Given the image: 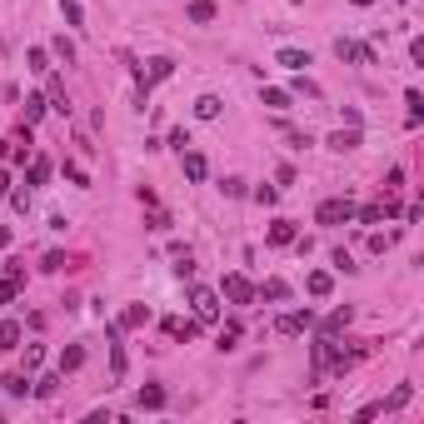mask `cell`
Wrapping results in <instances>:
<instances>
[{
  "instance_id": "1",
  "label": "cell",
  "mask_w": 424,
  "mask_h": 424,
  "mask_svg": "<svg viewBox=\"0 0 424 424\" xmlns=\"http://www.w3.org/2000/svg\"><path fill=\"white\" fill-rule=\"evenodd\" d=\"M314 220H320V225H349L354 220V200H320Z\"/></svg>"
},
{
  "instance_id": "2",
  "label": "cell",
  "mask_w": 424,
  "mask_h": 424,
  "mask_svg": "<svg viewBox=\"0 0 424 424\" xmlns=\"http://www.w3.org/2000/svg\"><path fill=\"white\" fill-rule=\"evenodd\" d=\"M335 56L340 60H354V65H375V50H369V45H359V40H335Z\"/></svg>"
},
{
  "instance_id": "3",
  "label": "cell",
  "mask_w": 424,
  "mask_h": 424,
  "mask_svg": "<svg viewBox=\"0 0 424 424\" xmlns=\"http://www.w3.org/2000/svg\"><path fill=\"white\" fill-rule=\"evenodd\" d=\"M190 304H195L200 320H215V314H220V295H215V290H205V285H195V290H190Z\"/></svg>"
},
{
  "instance_id": "4",
  "label": "cell",
  "mask_w": 424,
  "mask_h": 424,
  "mask_svg": "<svg viewBox=\"0 0 424 424\" xmlns=\"http://www.w3.org/2000/svg\"><path fill=\"white\" fill-rule=\"evenodd\" d=\"M309 325H314V309H290V314H280V320H275L280 335H304Z\"/></svg>"
},
{
  "instance_id": "5",
  "label": "cell",
  "mask_w": 424,
  "mask_h": 424,
  "mask_svg": "<svg viewBox=\"0 0 424 424\" xmlns=\"http://www.w3.org/2000/svg\"><path fill=\"white\" fill-rule=\"evenodd\" d=\"M220 295H225L230 304H250V300H255V285H250L245 275H225V285H220Z\"/></svg>"
},
{
  "instance_id": "6",
  "label": "cell",
  "mask_w": 424,
  "mask_h": 424,
  "mask_svg": "<svg viewBox=\"0 0 424 424\" xmlns=\"http://www.w3.org/2000/svg\"><path fill=\"white\" fill-rule=\"evenodd\" d=\"M150 70H140V95H150V85L155 80H170V70H175V60H165V56H155V60H145Z\"/></svg>"
},
{
  "instance_id": "7",
  "label": "cell",
  "mask_w": 424,
  "mask_h": 424,
  "mask_svg": "<svg viewBox=\"0 0 424 424\" xmlns=\"http://www.w3.org/2000/svg\"><path fill=\"white\" fill-rule=\"evenodd\" d=\"M304 290H309L314 300H330V295H335V275H330V270H309V275H304Z\"/></svg>"
},
{
  "instance_id": "8",
  "label": "cell",
  "mask_w": 424,
  "mask_h": 424,
  "mask_svg": "<svg viewBox=\"0 0 424 424\" xmlns=\"http://www.w3.org/2000/svg\"><path fill=\"white\" fill-rule=\"evenodd\" d=\"M180 170H185V180H195V185L210 175V165H205V155H200V150H180Z\"/></svg>"
},
{
  "instance_id": "9",
  "label": "cell",
  "mask_w": 424,
  "mask_h": 424,
  "mask_svg": "<svg viewBox=\"0 0 424 424\" xmlns=\"http://www.w3.org/2000/svg\"><path fill=\"white\" fill-rule=\"evenodd\" d=\"M20 340H25L20 320H0V349H20Z\"/></svg>"
},
{
  "instance_id": "10",
  "label": "cell",
  "mask_w": 424,
  "mask_h": 424,
  "mask_svg": "<svg viewBox=\"0 0 424 424\" xmlns=\"http://www.w3.org/2000/svg\"><path fill=\"white\" fill-rule=\"evenodd\" d=\"M264 240H270V245H295V240H300V230H295V220H275Z\"/></svg>"
},
{
  "instance_id": "11",
  "label": "cell",
  "mask_w": 424,
  "mask_h": 424,
  "mask_svg": "<svg viewBox=\"0 0 424 424\" xmlns=\"http://www.w3.org/2000/svg\"><path fill=\"white\" fill-rule=\"evenodd\" d=\"M330 150H340V155L359 150V125H349V130H335V135H330Z\"/></svg>"
},
{
  "instance_id": "12",
  "label": "cell",
  "mask_w": 424,
  "mask_h": 424,
  "mask_svg": "<svg viewBox=\"0 0 424 424\" xmlns=\"http://www.w3.org/2000/svg\"><path fill=\"white\" fill-rule=\"evenodd\" d=\"M275 65H285V70H304V65H309V50H295V45H285L280 56H275Z\"/></svg>"
},
{
  "instance_id": "13",
  "label": "cell",
  "mask_w": 424,
  "mask_h": 424,
  "mask_svg": "<svg viewBox=\"0 0 424 424\" xmlns=\"http://www.w3.org/2000/svg\"><path fill=\"white\" fill-rule=\"evenodd\" d=\"M135 404H140V409H165V390H160V385H140Z\"/></svg>"
},
{
  "instance_id": "14",
  "label": "cell",
  "mask_w": 424,
  "mask_h": 424,
  "mask_svg": "<svg viewBox=\"0 0 424 424\" xmlns=\"http://www.w3.org/2000/svg\"><path fill=\"white\" fill-rule=\"evenodd\" d=\"M140 325H150V304H130L120 314V330H140Z\"/></svg>"
},
{
  "instance_id": "15",
  "label": "cell",
  "mask_w": 424,
  "mask_h": 424,
  "mask_svg": "<svg viewBox=\"0 0 424 424\" xmlns=\"http://www.w3.org/2000/svg\"><path fill=\"white\" fill-rule=\"evenodd\" d=\"M25 65H30L35 75H50V50H45V45H30V50H25Z\"/></svg>"
},
{
  "instance_id": "16",
  "label": "cell",
  "mask_w": 424,
  "mask_h": 424,
  "mask_svg": "<svg viewBox=\"0 0 424 424\" xmlns=\"http://www.w3.org/2000/svg\"><path fill=\"white\" fill-rule=\"evenodd\" d=\"M165 335H170V340H195L200 325H195V320H165Z\"/></svg>"
},
{
  "instance_id": "17",
  "label": "cell",
  "mask_w": 424,
  "mask_h": 424,
  "mask_svg": "<svg viewBox=\"0 0 424 424\" xmlns=\"http://www.w3.org/2000/svg\"><path fill=\"white\" fill-rule=\"evenodd\" d=\"M220 110H225V105H220V95H200V100H195V115H200V120H215Z\"/></svg>"
},
{
  "instance_id": "18",
  "label": "cell",
  "mask_w": 424,
  "mask_h": 424,
  "mask_svg": "<svg viewBox=\"0 0 424 424\" xmlns=\"http://www.w3.org/2000/svg\"><path fill=\"white\" fill-rule=\"evenodd\" d=\"M0 385H6V394H30V375H25V369H15V375H6V380H0Z\"/></svg>"
},
{
  "instance_id": "19",
  "label": "cell",
  "mask_w": 424,
  "mask_h": 424,
  "mask_svg": "<svg viewBox=\"0 0 424 424\" xmlns=\"http://www.w3.org/2000/svg\"><path fill=\"white\" fill-rule=\"evenodd\" d=\"M409 394H414V390H409V385H399L390 399H380V414H394V409H404V404H409Z\"/></svg>"
},
{
  "instance_id": "20",
  "label": "cell",
  "mask_w": 424,
  "mask_h": 424,
  "mask_svg": "<svg viewBox=\"0 0 424 424\" xmlns=\"http://www.w3.org/2000/svg\"><path fill=\"white\" fill-rule=\"evenodd\" d=\"M45 110H50V100H45V95H25V125H35Z\"/></svg>"
},
{
  "instance_id": "21",
  "label": "cell",
  "mask_w": 424,
  "mask_h": 424,
  "mask_svg": "<svg viewBox=\"0 0 424 424\" xmlns=\"http://www.w3.org/2000/svg\"><path fill=\"white\" fill-rule=\"evenodd\" d=\"M259 100L270 105V110H290V90H280V85H270V90H264Z\"/></svg>"
},
{
  "instance_id": "22",
  "label": "cell",
  "mask_w": 424,
  "mask_h": 424,
  "mask_svg": "<svg viewBox=\"0 0 424 424\" xmlns=\"http://www.w3.org/2000/svg\"><path fill=\"white\" fill-rule=\"evenodd\" d=\"M255 295H264V300H290V285H285V280H264Z\"/></svg>"
},
{
  "instance_id": "23",
  "label": "cell",
  "mask_w": 424,
  "mask_h": 424,
  "mask_svg": "<svg viewBox=\"0 0 424 424\" xmlns=\"http://www.w3.org/2000/svg\"><path fill=\"white\" fill-rule=\"evenodd\" d=\"M30 385H35V394H40V399H50V394L65 385V375H45V380H30Z\"/></svg>"
},
{
  "instance_id": "24",
  "label": "cell",
  "mask_w": 424,
  "mask_h": 424,
  "mask_svg": "<svg viewBox=\"0 0 424 424\" xmlns=\"http://www.w3.org/2000/svg\"><path fill=\"white\" fill-rule=\"evenodd\" d=\"M80 364H85V349H80V345H70V349L60 354V375H70V369H80Z\"/></svg>"
},
{
  "instance_id": "25",
  "label": "cell",
  "mask_w": 424,
  "mask_h": 424,
  "mask_svg": "<svg viewBox=\"0 0 424 424\" xmlns=\"http://www.w3.org/2000/svg\"><path fill=\"white\" fill-rule=\"evenodd\" d=\"M190 20H195V25L215 20V0H195V6H190Z\"/></svg>"
},
{
  "instance_id": "26",
  "label": "cell",
  "mask_w": 424,
  "mask_h": 424,
  "mask_svg": "<svg viewBox=\"0 0 424 424\" xmlns=\"http://www.w3.org/2000/svg\"><path fill=\"white\" fill-rule=\"evenodd\" d=\"M349 320H354V309H349V304H345V309H335L330 320H325V335H335V330H345Z\"/></svg>"
},
{
  "instance_id": "27",
  "label": "cell",
  "mask_w": 424,
  "mask_h": 424,
  "mask_svg": "<svg viewBox=\"0 0 424 424\" xmlns=\"http://www.w3.org/2000/svg\"><path fill=\"white\" fill-rule=\"evenodd\" d=\"M45 180H50V160L35 155V160H30V185H45Z\"/></svg>"
},
{
  "instance_id": "28",
  "label": "cell",
  "mask_w": 424,
  "mask_h": 424,
  "mask_svg": "<svg viewBox=\"0 0 424 424\" xmlns=\"http://www.w3.org/2000/svg\"><path fill=\"white\" fill-rule=\"evenodd\" d=\"M60 15H65L70 25H85V11H80V0H60Z\"/></svg>"
},
{
  "instance_id": "29",
  "label": "cell",
  "mask_w": 424,
  "mask_h": 424,
  "mask_svg": "<svg viewBox=\"0 0 424 424\" xmlns=\"http://www.w3.org/2000/svg\"><path fill=\"white\" fill-rule=\"evenodd\" d=\"M50 50H56V56H60V60H65V65H70V60H75V45H70V40H65V35H56V40H50Z\"/></svg>"
},
{
  "instance_id": "30",
  "label": "cell",
  "mask_w": 424,
  "mask_h": 424,
  "mask_svg": "<svg viewBox=\"0 0 424 424\" xmlns=\"http://www.w3.org/2000/svg\"><path fill=\"white\" fill-rule=\"evenodd\" d=\"M15 295H20V280L6 275V280H0V304H15Z\"/></svg>"
},
{
  "instance_id": "31",
  "label": "cell",
  "mask_w": 424,
  "mask_h": 424,
  "mask_svg": "<svg viewBox=\"0 0 424 424\" xmlns=\"http://www.w3.org/2000/svg\"><path fill=\"white\" fill-rule=\"evenodd\" d=\"M175 275H180V280H190V275H195V259H190V250H180V255H175Z\"/></svg>"
},
{
  "instance_id": "32",
  "label": "cell",
  "mask_w": 424,
  "mask_h": 424,
  "mask_svg": "<svg viewBox=\"0 0 424 424\" xmlns=\"http://www.w3.org/2000/svg\"><path fill=\"white\" fill-rule=\"evenodd\" d=\"M235 345H240V325H225L220 330V349H235Z\"/></svg>"
},
{
  "instance_id": "33",
  "label": "cell",
  "mask_w": 424,
  "mask_h": 424,
  "mask_svg": "<svg viewBox=\"0 0 424 424\" xmlns=\"http://www.w3.org/2000/svg\"><path fill=\"white\" fill-rule=\"evenodd\" d=\"M255 200H259V205H275V200H280V190H275V185H259V190H255Z\"/></svg>"
},
{
  "instance_id": "34",
  "label": "cell",
  "mask_w": 424,
  "mask_h": 424,
  "mask_svg": "<svg viewBox=\"0 0 424 424\" xmlns=\"http://www.w3.org/2000/svg\"><path fill=\"white\" fill-rule=\"evenodd\" d=\"M11 205L20 210V215H25V210H30V190H11Z\"/></svg>"
},
{
  "instance_id": "35",
  "label": "cell",
  "mask_w": 424,
  "mask_h": 424,
  "mask_svg": "<svg viewBox=\"0 0 424 424\" xmlns=\"http://www.w3.org/2000/svg\"><path fill=\"white\" fill-rule=\"evenodd\" d=\"M40 359H45V349H40V345H30V349H25V375H30V369H35Z\"/></svg>"
},
{
  "instance_id": "36",
  "label": "cell",
  "mask_w": 424,
  "mask_h": 424,
  "mask_svg": "<svg viewBox=\"0 0 424 424\" xmlns=\"http://www.w3.org/2000/svg\"><path fill=\"white\" fill-rule=\"evenodd\" d=\"M65 175H70V180H75V185H90V175H85V170H80V165H75V160H65Z\"/></svg>"
},
{
  "instance_id": "37",
  "label": "cell",
  "mask_w": 424,
  "mask_h": 424,
  "mask_svg": "<svg viewBox=\"0 0 424 424\" xmlns=\"http://www.w3.org/2000/svg\"><path fill=\"white\" fill-rule=\"evenodd\" d=\"M390 250V235H369V255H385Z\"/></svg>"
},
{
  "instance_id": "38",
  "label": "cell",
  "mask_w": 424,
  "mask_h": 424,
  "mask_svg": "<svg viewBox=\"0 0 424 424\" xmlns=\"http://www.w3.org/2000/svg\"><path fill=\"white\" fill-rule=\"evenodd\" d=\"M0 195H11V175L6 170H0Z\"/></svg>"
},
{
  "instance_id": "39",
  "label": "cell",
  "mask_w": 424,
  "mask_h": 424,
  "mask_svg": "<svg viewBox=\"0 0 424 424\" xmlns=\"http://www.w3.org/2000/svg\"><path fill=\"white\" fill-rule=\"evenodd\" d=\"M6 245H11V230H6V225H0V250H6Z\"/></svg>"
},
{
  "instance_id": "40",
  "label": "cell",
  "mask_w": 424,
  "mask_h": 424,
  "mask_svg": "<svg viewBox=\"0 0 424 424\" xmlns=\"http://www.w3.org/2000/svg\"><path fill=\"white\" fill-rule=\"evenodd\" d=\"M354 6H375V0H354Z\"/></svg>"
}]
</instances>
